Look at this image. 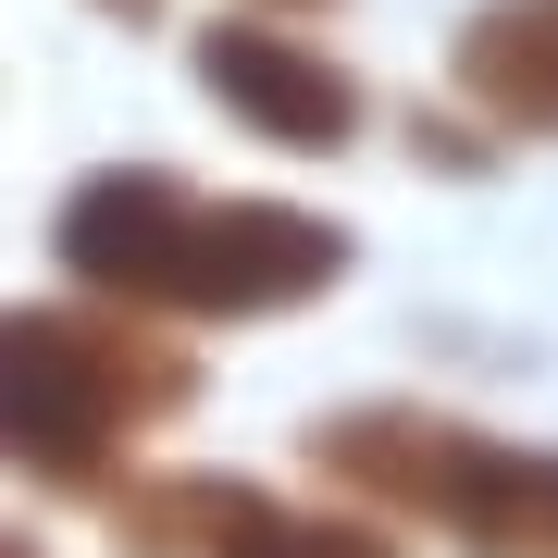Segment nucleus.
<instances>
[{
    "mask_svg": "<svg viewBox=\"0 0 558 558\" xmlns=\"http://www.w3.org/2000/svg\"><path fill=\"white\" fill-rule=\"evenodd\" d=\"M62 274L149 323H260L348 286V223L299 199H211L186 174L112 161L62 199Z\"/></svg>",
    "mask_w": 558,
    "mask_h": 558,
    "instance_id": "f257e3e1",
    "label": "nucleus"
},
{
    "mask_svg": "<svg viewBox=\"0 0 558 558\" xmlns=\"http://www.w3.org/2000/svg\"><path fill=\"white\" fill-rule=\"evenodd\" d=\"M311 484L348 509L422 521L459 558H558V447H509L422 398H360L311 422Z\"/></svg>",
    "mask_w": 558,
    "mask_h": 558,
    "instance_id": "f03ea898",
    "label": "nucleus"
},
{
    "mask_svg": "<svg viewBox=\"0 0 558 558\" xmlns=\"http://www.w3.org/2000/svg\"><path fill=\"white\" fill-rule=\"evenodd\" d=\"M186 50H199V87L248 124V137H274L299 161H348L360 137H373V87H360L336 50H311L286 13H223Z\"/></svg>",
    "mask_w": 558,
    "mask_h": 558,
    "instance_id": "7ed1b4c3",
    "label": "nucleus"
},
{
    "mask_svg": "<svg viewBox=\"0 0 558 558\" xmlns=\"http://www.w3.org/2000/svg\"><path fill=\"white\" fill-rule=\"evenodd\" d=\"M447 87L509 137H558V0H484L447 38Z\"/></svg>",
    "mask_w": 558,
    "mask_h": 558,
    "instance_id": "20e7f679",
    "label": "nucleus"
},
{
    "mask_svg": "<svg viewBox=\"0 0 558 558\" xmlns=\"http://www.w3.org/2000/svg\"><path fill=\"white\" fill-rule=\"evenodd\" d=\"M248 497H260L248 472H137L100 521L124 534V558H211L248 521Z\"/></svg>",
    "mask_w": 558,
    "mask_h": 558,
    "instance_id": "39448f33",
    "label": "nucleus"
},
{
    "mask_svg": "<svg viewBox=\"0 0 558 558\" xmlns=\"http://www.w3.org/2000/svg\"><path fill=\"white\" fill-rule=\"evenodd\" d=\"M211 558H410V521H385V509H286L274 484L248 497V521L223 534Z\"/></svg>",
    "mask_w": 558,
    "mask_h": 558,
    "instance_id": "423d86ee",
    "label": "nucleus"
},
{
    "mask_svg": "<svg viewBox=\"0 0 558 558\" xmlns=\"http://www.w3.org/2000/svg\"><path fill=\"white\" fill-rule=\"evenodd\" d=\"M100 13H112V25H161L174 0H100Z\"/></svg>",
    "mask_w": 558,
    "mask_h": 558,
    "instance_id": "0eeeda50",
    "label": "nucleus"
},
{
    "mask_svg": "<svg viewBox=\"0 0 558 558\" xmlns=\"http://www.w3.org/2000/svg\"><path fill=\"white\" fill-rule=\"evenodd\" d=\"M248 13H286V25H299V13H336V0H248Z\"/></svg>",
    "mask_w": 558,
    "mask_h": 558,
    "instance_id": "6e6552de",
    "label": "nucleus"
},
{
    "mask_svg": "<svg viewBox=\"0 0 558 558\" xmlns=\"http://www.w3.org/2000/svg\"><path fill=\"white\" fill-rule=\"evenodd\" d=\"M0 558H50V546H38V534H0Z\"/></svg>",
    "mask_w": 558,
    "mask_h": 558,
    "instance_id": "1a4fd4ad",
    "label": "nucleus"
}]
</instances>
